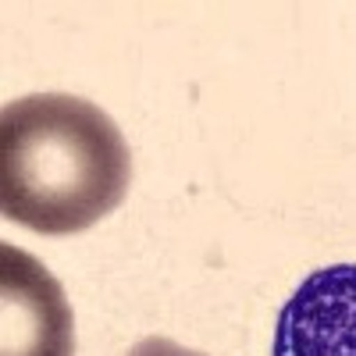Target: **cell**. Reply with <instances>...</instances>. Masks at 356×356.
Returning a JSON list of instances; mask_svg holds the SVG:
<instances>
[{
  "mask_svg": "<svg viewBox=\"0 0 356 356\" xmlns=\"http://www.w3.org/2000/svg\"><path fill=\"white\" fill-rule=\"evenodd\" d=\"M129 143L82 97L33 93L0 114V211L40 235H75L129 193Z\"/></svg>",
  "mask_w": 356,
  "mask_h": 356,
  "instance_id": "obj_1",
  "label": "cell"
},
{
  "mask_svg": "<svg viewBox=\"0 0 356 356\" xmlns=\"http://www.w3.org/2000/svg\"><path fill=\"white\" fill-rule=\"evenodd\" d=\"M75 324L65 289L11 243L0 246V356H72Z\"/></svg>",
  "mask_w": 356,
  "mask_h": 356,
  "instance_id": "obj_2",
  "label": "cell"
},
{
  "mask_svg": "<svg viewBox=\"0 0 356 356\" xmlns=\"http://www.w3.org/2000/svg\"><path fill=\"white\" fill-rule=\"evenodd\" d=\"M275 356H356V264L321 267L292 292Z\"/></svg>",
  "mask_w": 356,
  "mask_h": 356,
  "instance_id": "obj_3",
  "label": "cell"
},
{
  "mask_svg": "<svg viewBox=\"0 0 356 356\" xmlns=\"http://www.w3.org/2000/svg\"><path fill=\"white\" fill-rule=\"evenodd\" d=\"M129 356H207V353H196V349H186L171 339H143L139 346H132Z\"/></svg>",
  "mask_w": 356,
  "mask_h": 356,
  "instance_id": "obj_4",
  "label": "cell"
}]
</instances>
